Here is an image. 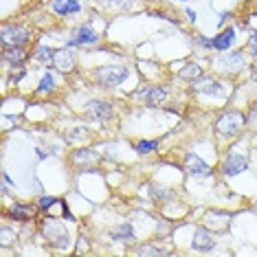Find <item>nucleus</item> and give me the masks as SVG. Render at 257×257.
<instances>
[{"label": "nucleus", "instance_id": "nucleus-1", "mask_svg": "<svg viewBox=\"0 0 257 257\" xmlns=\"http://www.w3.org/2000/svg\"><path fill=\"white\" fill-rule=\"evenodd\" d=\"M244 125H246V116L242 112H226L218 119L215 130H218V134H222V137L231 139V137H237Z\"/></svg>", "mask_w": 257, "mask_h": 257}, {"label": "nucleus", "instance_id": "nucleus-2", "mask_svg": "<svg viewBox=\"0 0 257 257\" xmlns=\"http://www.w3.org/2000/svg\"><path fill=\"white\" fill-rule=\"evenodd\" d=\"M95 77L101 86H119L127 77V66H101L97 68Z\"/></svg>", "mask_w": 257, "mask_h": 257}, {"label": "nucleus", "instance_id": "nucleus-3", "mask_svg": "<svg viewBox=\"0 0 257 257\" xmlns=\"http://www.w3.org/2000/svg\"><path fill=\"white\" fill-rule=\"evenodd\" d=\"M42 231H44V237L49 239V242H53L57 248H64L68 244V231H66V226L60 224L57 220H46Z\"/></svg>", "mask_w": 257, "mask_h": 257}, {"label": "nucleus", "instance_id": "nucleus-4", "mask_svg": "<svg viewBox=\"0 0 257 257\" xmlns=\"http://www.w3.org/2000/svg\"><path fill=\"white\" fill-rule=\"evenodd\" d=\"M0 38H3L5 49H7V46H25L29 42V38H31V33H29L25 27H5Z\"/></svg>", "mask_w": 257, "mask_h": 257}, {"label": "nucleus", "instance_id": "nucleus-5", "mask_svg": "<svg viewBox=\"0 0 257 257\" xmlns=\"http://www.w3.org/2000/svg\"><path fill=\"white\" fill-rule=\"evenodd\" d=\"M86 112L90 114V119L99 121V123H101V121L112 119V106H110L108 101H101V99H92V101H88Z\"/></svg>", "mask_w": 257, "mask_h": 257}, {"label": "nucleus", "instance_id": "nucleus-6", "mask_svg": "<svg viewBox=\"0 0 257 257\" xmlns=\"http://www.w3.org/2000/svg\"><path fill=\"white\" fill-rule=\"evenodd\" d=\"M137 101L145 103V106H163L167 101V92L163 88H145V90H137L134 92Z\"/></svg>", "mask_w": 257, "mask_h": 257}, {"label": "nucleus", "instance_id": "nucleus-7", "mask_svg": "<svg viewBox=\"0 0 257 257\" xmlns=\"http://www.w3.org/2000/svg\"><path fill=\"white\" fill-rule=\"evenodd\" d=\"M53 66L57 71L62 73H71L75 68V53L71 51V46H66V49H60L53 57Z\"/></svg>", "mask_w": 257, "mask_h": 257}, {"label": "nucleus", "instance_id": "nucleus-8", "mask_svg": "<svg viewBox=\"0 0 257 257\" xmlns=\"http://www.w3.org/2000/svg\"><path fill=\"white\" fill-rule=\"evenodd\" d=\"M246 167H248L246 156L239 154V152H233L229 159H226V163H224V174L226 176H237V174H242Z\"/></svg>", "mask_w": 257, "mask_h": 257}, {"label": "nucleus", "instance_id": "nucleus-9", "mask_svg": "<svg viewBox=\"0 0 257 257\" xmlns=\"http://www.w3.org/2000/svg\"><path fill=\"white\" fill-rule=\"evenodd\" d=\"M185 169L191 176H211V167L204 161H200L196 154H187L185 156Z\"/></svg>", "mask_w": 257, "mask_h": 257}, {"label": "nucleus", "instance_id": "nucleus-10", "mask_svg": "<svg viewBox=\"0 0 257 257\" xmlns=\"http://www.w3.org/2000/svg\"><path fill=\"white\" fill-rule=\"evenodd\" d=\"M218 66H220V71H224V73H237L244 68V55L242 53H229L226 57H220Z\"/></svg>", "mask_w": 257, "mask_h": 257}, {"label": "nucleus", "instance_id": "nucleus-11", "mask_svg": "<svg viewBox=\"0 0 257 257\" xmlns=\"http://www.w3.org/2000/svg\"><path fill=\"white\" fill-rule=\"evenodd\" d=\"M194 88L196 90H200V92H207V95H226V88L224 86H220L215 79L211 77H198L196 79V84H194Z\"/></svg>", "mask_w": 257, "mask_h": 257}, {"label": "nucleus", "instance_id": "nucleus-12", "mask_svg": "<svg viewBox=\"0 0 257 257\" xmlns=\"http://www.w3.org/2000/svg\"><path fill=\"white\" fill-rule=\"evenodd\" d=\"M99 40V36L95 31H92V27L90 25H84V27H79V31H77V36H75L71 42H68V46H79V44H95Z\"/></svg>", "mask_w": 257, "mask_h": 257}, {"label": "nucleus", "instance_id": "nucleus-13", "mask_svg": "<svg viewBox=\"0 0 257 257\" xmlns=\"http://www.w3.org/2000/svg\"><path fill=\"white\" fill-rule=\"evenodd\" d=\"M233 40H235V31H233V29H226V31H222L220 36H215V38L211 40V44H213V49H215V51L224 53V51H229V49H231Z\"/></svg>", "mask_w": 257, "mask_h": 257}, {"label": "nucleus", "instance_id": "nucleus-14", "mask_svg": "<svg viewBox=\"0 0 257 257\" xmlns=\"http://www.w3.org/2000/svg\"><path fill=\"white\" fill-rule=\"evenodd\" d=\"M25 60H27V51L22 46H7L5 49V62L9 66H22Z\"/></svg>", "mask_w": 257, "mask_h": 257}, {"label": "nucleus", "instance_id": "nucleus-15", "mask_svg": "<svg viewBox=\"0 0 257 257\" xmlns=\"http://www.w3.org/2000/svg\"><path fill=\"white\" fill-rule=\"evenodd\" d=\"M81 5L77 0H55L53 3V11L57 16H71V14H79Z\"/></svg>", "mask_w": 257, "mask_h": 257}, {"label": "nucleus", "instance_id": "nucleus-16", "mask_svg": "<svg viewBox=\"0 0 257 257\" xmlns=\"http://www.w3.org/2000/svg\"><path fill=\"white\" fill-rule=\"evenodd\" d=\"M191 244H194L196 250H209V248H213V235L204 229H198Z\"/></svg>", "mask_w": 257, "mask_h": 257}, {"label": "nucleus", "instance_id": "nucleus-17", "mask_svg": "<svg viewBox=\"0 0 257 257\" xmlns=\"http://www.w3.org/2000/svg\"><path fill=\"white\" fill-rule=\"evenodd\" d=\"M9 215L14 220H20V222H29L36 215V209L33 207H27V204H14V207L9 209Z\"/></svg>", "mask_w": 257, "mask_h": 257}, {"label": "nucleus", "instance_id": "nucleus-18", "mask_svg": "<svg viewBox=\"0 0 257 257\" xmlns=\"http://www.w3.org/2000/svg\"><path fill=\"white\" fill-rule=\"evenodd\" d=\"M112 239H116V242H132L134 239V231L130 224H121L116 226V229H112Z\"/></svg>", "mask_w": 257, "mask_h": 257}, {"label": "nucleus", "instance_id": "nucleus-19", "mask_svg": "<svg viewBox=\"0 0 257 257\" xmlns=\"http://www.w3.org/2000/svg\"><path fill=\"white\" fill-rule=\"evenodd\" d=\"M57 51L55 49H49V46H40V49L36 51V60L38 62H53Z\"/></svg>", "mask_w": 257, "mask_h": 257}, {"label": "nucleus", "instance_id": "nucleus-20", "mask_svg": "<svg viewBox=\"0 0 257 257\" xmlns=\"http://www.w3.org/2000/svg\"><path fill=\"white\" fill-rule=\"evenodd\" d=\"M200 66H198V64H187V68H183V71H180V77L183 79H198L200 77Z\"/></svg>", "mask_w": 257, "mask_h": 257}, {"label": "nucleus", "instance_id": "nucleus-21", "mask_svg": "<svg viewBox=\"0 0 257 257\" xmlns=\"http://www.w3.org/2000/svg\"><path fill=\"white\" fill-rule=\"evenodd\" d=\"M53 86H55L53 75L46 73L44 77H42V81H40V86H38V92H49V90H53Z\"/></svg>", "mask_w": 257, "mask_h": 257}, {"label": "nucleus", "instance_id": "nucleus-22", "mask_svg": "<svg viewBox=\"0 0 257 257\" xmlns=\"http://www.w3.org/2000/svg\"><path fill=\"white\" fill-rule=\"evenodd\" d=\"M97 159V154H95V152H92V150H81V152H77V154H73V161L75 163H90V161H95Z\"/></svg>", "mask_w": 257, "mask_h": 257}, {"label": "nucleus", "instance_id": "nucleus-23", "mask_svg": "<svg viewBox=\"0 0 257 257\" xmlns=\"http://www.w3.org/2000/svg\"><path fill=\"white\" fill-rule=\"evenodd\" d=\"M156 148H159V141H139L137 143L139 154H150V152H154Z\"/></svg>", "mask_w": 257, "mask_h": 257}, {"label": "nucleus", "instance_id": "nucleus-24", "mask_svg": "<svg viewBox=\"0 0 257 257\" xmlns=\"http://www.w3.org/2000/svg\"><path fill=\"white\" fill-rule=\"evenodd\" d=\"M139 255H167V250L159 246H141L139 248Z\"/></svg>", "mask_w": 257, "mask_h": 257}, {"label": "nucleus", "instance_id": "nucleus-25", "mask_svg": "<svg viewBox=\"0 0 257 257\" xmlns=\"http://www.w3.org/2000/svg\"><path fill=\"white\" fill-rule=\"evenodd\" d=\"M229 220H231L229 215H215V213H209V215H207V222H218V224H215L218 229H224V224H226Z\"/></svg>", "mask_w": 257, "mask_h": 257}, {"label": "nucleus", "instance_id": "nucleus-26", "mask_svg": "<svg viewBox=\"0 0 257 257\" xmlns=\"http://www.w3.org/2000/svg\"><path fill=\"white\" fill-rule=\"evenodd\" d=\"M55 202H60V200H57V198H53V196H44L42 200H40V209H42V211H46V209H51Z\"/></svg>", "mask_w": 257, "mask_h": 257}, {"label": "nucleus", "instance_id": "nucleus-27", "mask_svg": "<svg viewBox=\"0 0 257 257\" xmlns=\"http://www.w3.org/2000/svg\"><path fill=\"white\" fill-rule=\"evenodd\" d=\"M246 125L248 127H255V130H257V106L250 110V114L246 116Z\"/></svg>", "mask_w": 257, "mask_h": 257}, {"label": "nucleus", "instance_id": "nucleus-28", "mask_svg": "<svg viewBox=\"0 0 257 257\" xmlns=\"http://www.w3.org/2000/svg\"><path fill=\"white\" fill-rule=\"evenodd\" d=\"M248 49H250V55H255V57H257V31H255V36H253V40H250Z\"/></svg>", "mask_w": 257, "mask_h": 257}, {"label": "nucleus", "instance_id": "nucleus-29", "mask_svg": "<svg viewBox=\"0 0 257 257\" xmlns=\"http://www.w3.org/2000/svg\"><path fill=\"white\" fill-rule=\"evenodd\" d=\"M152 196L154 198H169L172 194H169V191H156V187H154V189H152Z\"/></svg>", "mask_w": 257, "mask_h": 257}, {"label": "nucleus", "instance_id": "nucleus-30", "mask_svg": "<svg viewBox=\"0 0 257 257\" xmlns=\"http://www.w3.org/2000/svg\"><path fill=\"white\" fill-rule=\"evenodd\" d=\"M187 14V20H191V22H196V11H191V9H187L185 11Z\"/></svg>", "mask_w": 257, "mask_h": 257}]
</instances>
